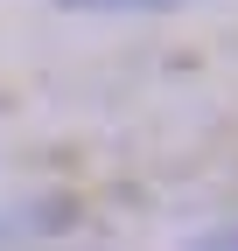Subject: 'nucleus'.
<instances>
[{
  "label": "nucleus",
  "instance_id": "obj_1",
  "mask_svg": "<svg viewBox=\"0 0 238 251\" xmlns=\"http://www.w3.org/2000/svg\"><path fill=\"white\" fill-rule=\"evenodd\" d=\"M77 7H168V0H77Z\"/></svg>",
  "mask_w": 238,
  "mask_h": 251
},
{
  "label": "nucleus",
  "instance_id": "obj_2",
  "mask_svg": "<svg viewBox=\"0 0 238 251\" xmlns=\"http://www.w3.org/2000/svg\"><path fill=\"white\" fill-rule=\"evenodd\" d=\"M196 251H238V230H224V237H210V244H196Z\"/></svg>",
  "mask_w": 238,
  "mask_h": 251
}]
</instances>
